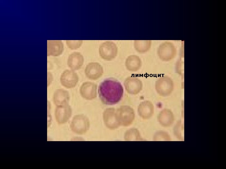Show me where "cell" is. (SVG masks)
<instances>
[{"mask_svg":"<svg viewBox=\"0 0 226 169\" xmlns=\"http://www.w3.org/2000/svg\"><path fill=\"white\" fill-rule=\"evenodd\" d=\"M97 84L90 81L83 83L80 88V93L84 98L92 100L97 96Z\"/></svg>","mask_w":226,"mask_h":169,"instance_id":"obj_9","label":"cell"},{"mask_svg":"<svg viewBox=\"0 0 226 169\" xmlns=\"http://www.w3.org/2000/svg\"><path fill=\"white\" fill-rule=\"evenodd\" d=\"M86 76L91 80H97L100 78L103 73V67L97 62L89 63L84 69Z\"/></svg>","mask_w":226,"mask_h":169,"instance_id":"obj_10","label":"cell"},{"mask_svg":"<svg viewBox=\"0 0 226 169\" xmlns=\"http://www.w3.org/2000/svg\"><path fill=\"white\" fill-rule=\"evenodd\" d=\"M117 48L116 44L111 41H106L100 45L99 53L102 58L106 60H111L117 56Z\"/></svg>","mask_w":226,"mask_h":169,"instance_id":"obj_5","label":"cell"},{"mask_svg":"<svg viewBox=\"0 0 226 169\" xmlns=\"http://www.w3.org/2000/svg\"><path fill=\"white\" fill-rule=\"evenodd\" d=\"M116 109L113 108L106 109L103 113V120L106 126L110 129H115L120 125L116 115Z\"/></svg>","mask_w":226,"mask_h":169,"instance_id":"obj_11","label":"cell"},{"mask_svg":"<svg viewBox=\"0 0 226 169\" xmlns=\"http://www.w3.org/2000/svg\"><path fill=\"white\" fill-rule=\"evenodd\" d=\"M151 42V40H134V48L139 53L146 52L150 48Z\"/></svg>","mask_w":226,"mask_h":169,"instance_id":"obj_19","label":"cell"},{"mask_svg":"<svg viewBox=\"0 0 226 169\" xmlns=\"http://www.w3.org/2000/svg\"><path fill=\"white\" fill-rule=\"evenodd\" d=\"M124 86L127 92L131 95L138 94L142 89V81L134 76H130L126 79Z\"/></svg>","mask_w":226,"mask_h":169,"instance_id":"obj_7","label":"cell"},{"mask_svg":"<svg viewBox=\"0 0 226 169\" xmlns=\"http://www.w3.org/2000/svg\"><path fill=\"white\" fill-rule=\"evenodd\" d=\"M79 77L73 70L67 69L61 74L60 81L61 84L67 88H73L78 83Z\"/></svg>","mask_w":226,"mask_h":169,"instance_id":"obj_6","label":"cell"},{"mask_svg":"<svg viewBox=\"0 0 226 169\" xmlns=\"http://www.w3.org/2000/svg\"><path fill=\"white\" fill-rule=\"evenodd\" d=\"M116 115L117 120L120 126L130 125L135 117L133 109L128 105H121L116 109Z\"/></svg>","mask_w":226,"mask_h":169,"instance_id":"obj_2","label":"cell"},{"mask_svg":"<svg viewBox=\"0 0 226 169\" xmlns=\"http://www.w3.org/2000/svg\"><path fill=\"white\" fill-rule=\"evenodd\" d=\"M83 61V57L80 53L74 52L69 55L67 64L68 67L72 70H77L82 67Z\"/></svg>","mask_w":226,"mask_h":169,"instance_id":"obj_15","label":"cell"},{"mask_svg":"<svg viewBox=\"0 0 226 169\" xmlns=\"http://www.w3.org/2000/svg\"><path fill=\"white\" fill-rule=\"evenodd\" d=\"M125 64L126 67L128 70L135 72L140 68L142 62L141 59L138 56L132 55L129 56L126 59Z\"/></svg>","mask_w":226,"mask_h":169,"instance_id":"obj_18","label":"cell"},{"mask_svg":"<svg viewBox=\"0 0 226 169\" xmlns=\"http://www.w3.org/2000/svg\"><path fill=\"white\" fill-rule=\"evenodd\" d=\"M72 114V109L68 104L57 106L55 112L56 121L59 124L65 123L69 120Z\"/></svg>","mask_w":226,"mask_h":169,"instance_id":"obj_8","label":"cell"},{"mask_svg":"<svg viewBox=\"0 0 226 169\" xmlns=\"http://www.w3.org/2000/svg\"><path fill=\"white\" fill-rule=\"evenodd\" d=\"M154 107L150 101L146 100L141 102L137 107V112L139 115L143 119L150 118L153 115Z\"/></svg>","mask_w":226,"mask_h":169,"instance_id":"obj_14","label":"cell"},{"mask_svg":"<svg viewBox=\"0 0 226 169\" xmlns=\"http://www.w3.org/2000/svg\"><path fill=\"white\" fill-rule=\"evenodd\" d=\"M63 50V44L61 40H47V56H58L62 54Z\"/></svg>","mask_w":226,"mask_h":169,"instance_id":"obj_13","label":"cell"},{"mask_svg":"<svg viewBox=\"0 0 226 169\" xmlns=\"http://www.w3.org/2000/svg\"><path fill=\"white\" fill-rule=\"evenodd\" d=\"M98 93L103 104L112 105L118 103L121 100L124 89L120 81L114 78H108L100 83Z\"/></svg>","mask_w":226,"mask_h":169,"instance_id":"obj_1","label":"cell"},{"mask_svg":"<svg viewBox=\"0 0 226 169\" xmlns=\"http://www.w3.org/2000/svg\"><path fill=\"white\" fill-rule=\"evenodd\" d=\"M69 99L68 92L64 89H57L53 94V101L56 106L68 104Z\"/></svg>","mask_w":226,"mask_h":169,"instance_id":"obj_17","label":"cell"},{"mask_svg":"<svg viewBox=\"0 0 226 169\" xmlns=\"http://www.w3.org/2000/svg\"><path fill=\"white\" fill-rule=\"evenodd\" d=\"M158 120L160 124L164 126H168L173 123L175 117L172 112L170 109H164L159 113Z\"/></svg>","mask_w":226,"mask_h":169,"instance_id":"obj_16","label":"cell"},{"mask_svg":"<svg viewBox=\"0 0 226 169\" xmlns=\"http://www.w3.org/2000/svg\"><path fill=\"white\" fill-rule=\"evenodd\" d=\"M48 74V85H49L51 83V81L52 80V75L49 72H48L47 73Z\"/></svg>","mask_w":226,"mask_h":169,"instance_id":"obj_23","label":"cell"},{"mask_svg":"<svg viewBox=\"0 0 226 169\" xmlns=\"http://www.w3.org/2000/svg\"><path fill=\"white\" fill-rule=\"evenodd\" d=\"M70 128L72 131L75 133L80 135L85 134L89 128L88 118L83 114L75 115L71 121Z\"/></svg>","mask_w":226,"mask_h":169,"instance_id":"obj_3","label":"cell"},{"mask_svg":"<svg viewBox=\"0 0 226 169\" xmlns=\"http://www.w3.org/2000/svg\"><path fill=\"white\" fill-rule=\"evenodd\" d=\"M153 140L156 141H169L170 139L167 133L164 131H160L154 134Z\"/></svg>","mask_w":226,"mask_h":169,"instance_id":"obj_21","label":"cell"},{"mask_svg":"<svg viewBox=\"0 0 226 169\" xmlns=\"http://www.w3.org/2000/svg\"><path fill=\"white\" fill-rule=\"evenodd\" d=\"M83 43V40H67L66 44L68 48L71 49H76L79 48Z\"/></svg>","mask_w":226,"mask_h":169,"instance_id":"obj_22","label":"cell"},{"mask_svg":"<svg viewBox=\"0 0 226 169\" xmlns=\"http://www.w3.org/2000/svg\"><path fill=\"white\" fill-rule=\"evenodd\" d=\"M155 87L157 93L160 95L168 96L173 90L174 82L170 78L164 76L157 79L155 83Z\"/></svg>","mask_w":226,"mask_h":169,"instance_id":"obj_4","label":"cell"},{"mask_svg":"<svg viewBox=\"0 0 226 169\" xmlns=\"http://www.w3.org/2000/svg\"><path fill=\"white\" fill-rule=\"evenodd\" d=\"M158 53L161 60L169 61L174 57L175 50L172 44L170 43L166 42L159 46Z\"/></svg>","mask_w":226,"mask_h":169,"instance_id":"obj_12","label":"cell"},{"mask_svg":"<svg viewBox=\"0 0 226 169\" xmlns=\"http://www.w3.org/2000/svg\"><path fill=\"white\" fill-rule=\"evenodd\" d=\"M124 139L126 141H138L141 139L138 131L135 128L127 131L124 135Z\"/></svg>","mask_w":226,"mask_h":169,"instance_id":"obj_20","label":"cell"}]
</instances>
